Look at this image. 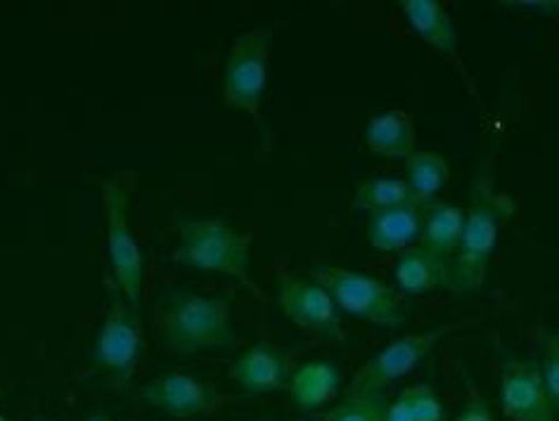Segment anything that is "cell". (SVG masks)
<instances>
[{"label": "cell", "mask_w": 559, "mask_h": 421, "mask_svg": "<svg viewBox=\"0 0 559 421\" xmlns=\"http://www.w3.org/2000/svg\"><path fill=\"white\" fill-rule=\"evenodd\" d=\"M514 214V196L498 192L491 173H481L474 182L465 232L453 256L449 291H453L455 297H469V293L481 291L496 254L502 222H508Z\"/></svg>", "instance_id": "obj_1"}, {"label": "cell", "mask_w": 559, "mask_h": 421, "mask_svg": "<svg viewBox=\"0 0 559 421\" xmlns=\"http://www.w3.org/2000/svg\"><path fill=\"white\" fill-rule=\"evenodd\" d=\"M157 322L164 344L180 356L233 348L237 341L230 299L206 297L192 289L164 291L157 303Z\"/></svg>", "instance_id": "obj_2"}, {"label": "cell", "mask_w": 559, "mask_h": 421, "mask_svg": "<svg viewBox=\"0 0 559 421\" xmlns=\"http://www.w3.org/2000/svg\"><path fill=\"white\" fill-rule=\"evenodd\" d=\"M178 244L174 261L190 270L214 273L233 277L261 297L254 279H251V244L254 237L235 230L230 222L221 218H180L176 226Z\"/></svg>", "instance_id": "obj_3"}, {"label": "cell", "mask_w": 559, "mask_h": 421, "mask_svg": "<svg viewBox=\"0 0 559 421\" xmlns=\"http://www.w3.org/2000/svg\"><path fill=\"white\" fill-rule=\"evenodd\" d=\"M309 277L328 289L340 313L384 329H399L408 322V305L401 291L368 273L342 265H313Z\"/></svg>", "instance_id": "obj_4"}, {"label": "cell", "mask_w": 559, "mask_h": 421, "mask_svg": "<svg viewBox=\"0 0 559 421\" xmlns=\"http://www.w3.org/2000/svg\"><path fill=\"white\" fill-rule=\"evenodd\" d=\"M273 48V29L259 26L233 40L226 67H223V105L251 117L265 133L261 105L269 86V64Z\"/></svg>", "instance_id": "obj_5"}, {"label": "cell", "mask_w": 559, "mask_h": 421, "mask_svg": "<svg viewBox=\"0 0 559 421\" xmlns=\"http://www.w3.org/2000/svg\"><path fill=\"white\" fill-rule=\"evenodd\" d=\"M105 204V242L107 258L115 273V285L140 315L143 308V277L145 261L143 251L131 228V190L121 178H109L103 185Z\"/></svg>", "instance_id": "obj_6"}, {"label": "cell", "mask_w": 559, "mask_h": 421, "mask_svg": "<svg viewBox=\"0 0 559 421\" xmlns=\"http://www.w3.org/2000/svg\"><path fill=\"white\" fill-rule=\"evenodd\" d=\"M465 325L467 322H443V325L429 327L425 332L399 336V339L386 344L380 353H374L370 360L360 364L358 372L352 376V382L346 384L344 396L354 398L386 393L391 384L399 382L405 374H411L417 364L445 339V336Z\"/></svg>", "instance_id": "obj_7"}, {"label": "cell", "mask_w": 559, "mask_h": 421, "mask_svg": "<svg viewBox=\"0 0 559 421\" xmlns=\"http://www.w3.org/2000/svg\"><path fill=\"white\" fill-rule=\"evenodd\" d=\"M143 336H140L138 313L126 301L117 285H111L107 313L97 327L91 348V362L97 372H103L111 384H129L140 362Z\"/></svg>", "instance_id": "obj_8"}, {"label": "cell", "mask_w": 559, "mask_h": 421, "mask_svg": "<svg viewBox=\"0 0 559 421\" xmlns=\"http://www.w3.org/2000/svg\"><path fill=\"white\" fill-rule=\"evenodd\" d=\"M277 305L295 325L320 341L342 344L346 329L337 303L313 277H299L289 270H277L275 277Z\"/></svg>", "instance_id": "obj_9"}, {"label": "cell", "mask_w": 559, "mask_h": 421, "mask_svg": "<svg viewBox=\"0 0 559 421\" xmlns=\"http://www.w3.org/2000/svg\"><path fill=\"white\" fill-rule=\"evenodd\" d=\"M140 400L150 410L174 419H202L216 417L233 402L214 382L183 372H171L152 378L140 388Z\"/></svg>", "instance_id": "obj_10"}, {"label": "cell", "mask_w": 559, "mask_h": 421, "mask_svg": "<svg viewBox=\"0 0 559 421\" xmlns=\"http://www.w3.org/2000/svg\"><path fill=\"white\" fill-rule=\"evenodd\" d=\"M498 396L510 421H559L536 360H510L502 368Z\"/></svg>", "instance_id": "obj_11"}, {"label": "cell", "mask_w": 559, "mask_h": 421, "mask_svg": "<svg viewBox=\"0 0 559 421\" xmlns=\"http://www.w3.org/2000/svg\"><path fill=\"white\" fill-rule=\"evenodd\" d=\"M289 368V356L283 348L269 341H259L249 346L230 364L228 376L237 388H242L249 396H265V393L287 388L292 376Z\"/></svg>", "instance_id": "obj_12"}, {"label": "cell", "mask_w": 559, "mask_h": 421, "mask_svg": "<svg viewBox=\"0 0 559 421\" xmlns=\"http://www.w3.org/2000/svg\"><path fill=\"white\" fill-rule=\"evenodd\" d=\"M429 202H411L396 208L380 211V214L368 216L366 234L372 249L382 254H396L419 242L425 222V211Z\"/></svg>", "instance_id": "obj_13"}, {"label": "cell", "mask_w": 559, "mask_h": 421, "mask_svg": "<svg viewBox=\"0 0 559 421\" xmlns=\"http://www.w3.org/2000/svg\"><path fill=\"white\" fill-rule=\"evenodd\" d=\"M453 258H445L423 244L401 251L394 268L396 289L405 297H425L429 291L449 289Z\"/></svg>", "instance_id": "obj_14"}, {"label": "cell", "mask_w": 559, "mask_h": 421, "mask_svg": "<svg viewBox=\"0 0 559 421\" xmlns=\"http://www.w3.org/2000/svg\"><path fill=\"white\" fill-rule=\"evenodd\" d=\"M342 372L332 360H309L289 376V400L297 410L316 412L320 407L337 400L342 393Z\"/></svg>", "instance_id": "obj_15"}, {"label": "cell", "mask_w": 559, "mask_h": 421, "mask_svg": "<svg viewBox=\"0 0 559 421\" xmlns=\"http://www.w3.org/2000/svg\"><path fill=\"white\" fill-rule=\"evenodd\" d=\"M362 140H366L368 152L382 159L405 161L417 152L415 121L403 109H386L374 115L366 125Z\"/></svg>", "instance_id": "obj_16"}, {"label": "cell", "mask_w": 559, "mask_h": 421, "mask_svg": "<svg viewBox=\"0 0 559 421\" xmlns=\"http://www.w3.org/2000/svg\"><path fill=\"white\" fill-rule=\"evenodd\" d=\"M401 10L411 29L439 52L457 58V29L439 0H401Z\"/></svg>", "instance_id": "obj_17"}, {"label": "cell", "mask_w": 559, "mask_h": 421, "mask_svg": "<svg viewBox=\"0 0 559 421\" xmlns=\"http://www.w3.org/2000/svg\"><path fill=\"white\" fill-rule=\"evenodd\" d=\"M465 220L467 211L460 208L449 202H429L425 211V222H423V234H419V242L429 251H435L439 256L453 258L460 246L465 232Z\"/></svg>", "instance_id": "obj_18"}, {"label": "cell", "mask_w": 559, "mask_h": 421, "mask_svg": "<svg viewBox=\"0 0 559 421\" xmlns=\"http://www.w3.org/2000/svg\"><path fill=\"white\" fill-rule=\"evenodd\" d=\"M419 202L408 188L405 178H394V176H372V178H362L356 182L354 188V211H360V214H380V211L386 208H396L403 204Z\"/></svg>", "instance_id": "obj_19"}, {"label": "cell", "mask_w": 559, "mask_h": 421, "mask_svg": "<svg viewBox=\"0 0 559 421\" xmlns=\"http://www.w3.org/2000/svg\"><path fill=\"white\" fill-rule=\"evenodd\" d=\"M451 178V166L443 154L417 149L413 157L405 159V182L419 202H435Z\"/></svg>", "instance_id": "obj_20"}, {"label": "cell", "mask_w": 559, "mask_h": 421, "mask_svg": "<svg viewBox=\"0 0 559 421\" xmlns=\"http://www.w3.org/2000/svg\"><path fill=\"white\" fill-rule=\"evenodd\" d=\"M386 393H374V396H354L337 402L330 412L323 414V421H386L389 412Z\"/></svg>", "instance_id": "obj_21"}, {"label": "cell", "mask_w": 559, "mask_h": 421, "mask_svg": "<svg viewBox=\"0 0 559 421\" xmlns=\"http://www.w3.org/2000/svg\"><path fill=\"white\" fill-rule=\"evenodd\" d=\"M401 398L408 405L415 421H445V407L429 384L408 386L401 393Z\"/></svg>", "instance_id": "obj_22"}, {"label": "cell", "mask_w": 559, "mask_h": 421, "mask_svg": "<svg viewBox=\"0 0 559 421\" xmlns=\"http://www.w3.org/2000/svg\"><path fill=\"white\" fill-rule=\"evenodd\" d=\"M545 393L555 407V414L559 419V332H550L543 339V358L538 362Z\"/></svg>", "instance_id": "obj_23"}, {"label": "cell", "mask_w": 559, "mask_h": 421, "mask_svg": "<svg viewBox=\"0 0 559 421\" xmlns=\"http://www.w3.org/2000/svg\"><path fill=\"white\" fill-rule=\"evenodd\" d=\"M455 421H498V419L484 398H472L463 407V412L455 417Z\"/></svg>", "instance_id": "obj_24"}, {"label": "cell", "mask_w": 559, "mask_h": 421, "mask_svg": "<svg viewBox=\"0 0 559 421\" xmlns=\"http://www.w3.org/2000/svg\"><path fill=\"white\" fill-rule=\"evenodd\" d=\"M386 421H415L408 405H405V400L401 396H396L394 400L389 402V412H386Z\"/></svg>", "instance_id": "obj_25"}, {"label": "cell", "mask_w": 559, "mask_h": 421, "mask_svg": "<svg viewBox=\"0 0 559 421\" xmlns=\"http://www.w3.org/2000/svg\"><path fill=\"white\" fill-rule=\"evenodd\" d=\"M86 421H111L109 417H103V414H95V417H88Z\"/></svg>", "instance_id": "obj_26"}, {"label": "cell", "mask_w": 559, "mask_h": 421, "mask_svg": "<svg viewBox=\"0 0 559 421\" xmlns=\"http://www.w3.org/2000/svg\"><path fill=\"white\" fill-rule=\"evenodd\" d=\"M0 421H10V419H8V417H3V414H0Z\"/></svg>", "instance_id": "obj_27"}]
</instances>
